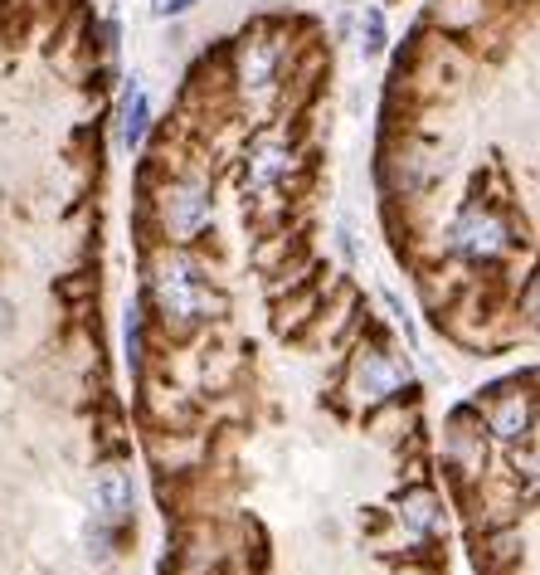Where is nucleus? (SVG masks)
Masks as SVG:
<instances>
[{
    "mask_svg": "<svg viewBox=\"0 0 540 575\" xmlns=\"http://www.w3.org/2000/svg\"><path fill=\"white\" fill-rule=\"evenodd\" d=\"M142 269H146V303H151V317H156L171 337H190L200 322L229 312V298L200 273V264H195L180 244L146 249Z\"/></svg>",
    "mask_w": 540,
    "mask_h": 575,
    "instance_id": "1",
    "label": "nucleus"
},
{
    "mask_svg": "<svg viewBox=\"0 0 540 575\" xmlns=\"http://www.w3.org/2000/svg\"><path fill=\"white\" fill-rule=\"evenodd\" d=\"M210 210H215V195H210V176L205 171H171L161 181V191L142 200V215L156 220L161 244L200 239L205 225H210Z\"/></svg>",
    "mask_w": 540,
    "mask_h": 575,
    "instance_id": "2",
    "label": "nucleus"
},
{
    "mask_svg": "<svg viewBox=\"0 0 540 575\" xmlns=\"http://www.w3.org/2000/svg\"><path fill=\"white\" fill-rule=\"evenodd\" d=\"M448 244H453L463 259L502 264L506 254H511V244H516V234H511V220H506L492 200H472L468 210L458 215V225H453V239H448Z\"/></svg>",
    "mask_w": 540,
    "mask_h": 575,
    "instance_id": "3",
    "label": "nucleus"
},
{
    "mask_svg": "<svg viewBox=\"0 0 540 575\" xmlns=\"http://www.w3.org/2000/svg\"><path fill=\"white\" fill-rule=\"evenodd\" d=\"M399 390H404V371H399L395 351H390L385 342L360 346L356 366H351V395L370 400V405H380V400H390V395H399Z\"/></svg>",
    "mask_w": 540,
    "mask_h": 575,
    "instance_id": "4",
    "label": "nucleus"
},
{
    "mask_svg": "<svg viewBox=\"0 0 540 575\" xmlns=\"http://www.w3.org/2000/svg\"><path fill=\"white\" fill-rule=\"evenodd\" d=\"M487 400H492V410L482 415V424L497 439H526V434H536V395H516L511 385H487Z\"/></svg>",
    "mask_w": 540,
    "mask_h": 575,
    "instance_id": "5",
    "label": "nucleus"
},
{
    "mask_svg": "<svg viewBox=\"0 0 540 575\" xmlns=\"http://www.w3.org/2000/svg\"><path fill=\"white\" fill-rule=\"evenodd\" d=\"M142 410L146 424L161 429V434H185L195 429V400L176 390V385H161V381H142Z\"/></svg>",
    "mask_w": 540,
    "mask_h": 575,
    "instance_id": "6",
    "label": "nucleus"
},
{
    "mask_svg": "<svg viewBox=\"0 0 540 575\" xmlns=\"http://www.w3.org/2000/svg\"><path fill=\"white\" fill-rule=\"evenodd\" d=\"M322 283L317 278H307V283H292L288 288V303H278V312H273V332L278 337H302V327L322 312Z\"/></svg>",
    "mask_w": 540,
    "mask_h": 575,
    "instance_id": "7",
    "label": "nucleus"
},
{
    "mask_svg": "<svg viewBox=\"0 0 540 575\" xmlns=\"http://www.w3.org/2000/svg\"><path fill=\"white\" fill-rule=\"evenodd\" d=\"M93 488H98V507L108 512L112 522H127L132 517V502H137V488H132V468L117 459H103L98 468V478H93Z\"/></svg>",
    "mask_w": 540,
    "mask_h": 575,
    "instance_id": "8",
    "label": "nucleus"
},
{
    "mask_svg": "<svg viewBox=\"0 0 540 575\" xmlns=\"http://www.w3.org/2000/svg\"><path fill=\"white\" fill-rule=\"evenodd\" d=\"M399 522L409 527V532H419V537H433L438 532V522H443V502L433 493L429 483H419V488H404V502H399Z\"/></svg>",
    "mask_w": 540,
    "mask_h": 575,
    "instance_id": "9",
    "label": "nucleus"
},
{
    "mask_svg": "<svg viewBox=\"0 0 540 575\" xmlns=\"http://www.w3.org/2000/svg\"><path fill=\"white\" fill-rule=\"evenodd\" d=\"M146 122H151V103H146L142 88L132 83L127 98H122V147H127V152H137L146 142Z\"/></svg>",
    "mask_w": 540,
    "mask_h": 575,
    "instance_id": "10",
    "label": "nucleus"
},
{
    "mask_svg": "<svg viewBox=\"0 0 540 575\" xmlns=\"http://www.w3.org/2000/svg\"><path fill=\"white\" fill-rule=\"evenodd\" d=\"M482 0H438V10H433V20L448 30V35H468L472 25H482Z\"/></svg>",
    "mask_w": 540,
    "mask_h": 575,
    "instance_id": "11",
    "label": "nucleus"
},
{
    "mask_svg": "<svg viewBox=\"0 0 540 575\" xmlns=\"http://www.w3.org/2000/svg\"><path fill=\"white\" fill-rule=\"evenodd\" d=\"M360 44H365L370 59L385 54V15H380V10H365V39H360Z\"/></svg>",
    "mask_w": 540,
    "mask_h": 575,
    "instance_id": "12",
    "label": "nucleus"
},
{
    "mask_svg": "<svg viewBox=\"0 0 540 575\" xmlns=\"http://www.w3.org/2000/svg\"><path fill=\"white\" fill-rule=\"evenodd\" d=\"M190 5H195V0H161V5H156V15H185Z\"/></svg>",
    "mask_w": 540,
    "mask_h": 575,
    "instance_id": "13",
    "label": "nucleus"
}]
</instances>
